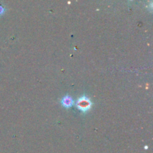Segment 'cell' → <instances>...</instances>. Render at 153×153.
<instances>
[{
	"label": "cell",
	"mask_w": 153,
	"mask_h": 153,
	"mask_svg": "<svg viewBox=\"0 0 153 153\" xmlns=\"http://www.w3.org/2000/svg\"><path fill=\"white\" fill-rule=\"evenodd\" d=\"M91 105L92 103H91L90 99L85 95L82 96L76 102L77 108L83 112H86L87 111L89 110L91 107Z\"/></svg>",
	"instance_id": "1"
},
{
	"label": "cell",
	"mask_w": 153,
	"mask_h": 153,
	"mask_svg": "<svg viewBox=\"0 0 153 153\" xmlns=\"http://www.w3.org/2000/svg\"><path fill=\"white\" fill-rule=\"evenodd\" d=\"M61 102V105H62L64 107L68 108L72 107V105H73V100L72 99V97H70V96L67 95L64 97H63Z\"/></svg>",
	"instance_id": "2"
},
{
	"label": "cell",
	"mask_w": 153,
	"mask_h": 153,
	"mask_svg": "<svg viewBox=\"0 0 153 153\" xmlns=\"http://www.w3.org/2000/svg\"><path fill=\"white\" fill-rule=\"evenodd\" d=\"M4 12V8L2 7V6H0V14L1 13H3Z\"/></svg>",
	"instance_id": "3"
}]
</instances>
